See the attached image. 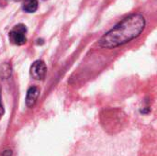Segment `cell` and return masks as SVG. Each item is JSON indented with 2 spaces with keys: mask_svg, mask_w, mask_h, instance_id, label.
I'll list each match as a JSON object with an SVG mask.
<instances>
[{
  "mask_svg": "<svg viewBox=\"0 0 157 156\" xmlns=\"http://www.w3.org/2000/svg\"><path fill=\"white\" fill-rule=\"evenodd\" d=\"M145 28V18L141 14H132L119 22L99 40V46L113 49L137 38Z\"/></svg>",
  "mask_w": 157,
  "mask_h": 156,
  "instance_id": "obj_1",
  "label": "cell"
},
{
  "mask_svg": "<svg viewBox=\"0 0 157 156\" xmlns=\"http://www.w3.org/2000/svg\"><path fill=\"white\" fill-rule=\"evenodd\" d=\"M124 122V114L119 109L104 110L101 113V123L107 131L117 132L121 131Z\"/></svg>",
  "mask_w": 157,
  "mask_h": 156,
  "instance_id": "obj_2",
  "label": "cell"
},
{
  "mask_svg": "<svg viewBox=\"0 0 157 156\" xmlns=\"http://www.w3.org/2000/svg\"><path fill=\"white\" fill-rule=\"evenodd\" d=\"M27 29L23 24H18L14 27V29L9 33L10 41H12L16 45H23L27 41L26 38Z\"/></svg>",
  "mask_w": 157,
  "mask_h": 156,
  "instance_id": "obj_3",
  "label": "cell"
},
{
  "mask_svg": "<svg viewBox=\"0 0 157 156\" xmlns=\"http://www.w3.org/2000/svg\"><path fill=\"white\" fill-rule=\"evenodd\" d=\"M47 73V66L43 61L38 60L34 62L30 67V75L35 80H43Z\"/></svg>",
  "mask_w": 157,
  "mask_h": 156,
  "instance_id": "obj_4",
  "label": "cell"
},
{
  "mask_svg": "<svg viewBox=\"0 0 157 156\" xmlns=\"http://www.w3.org/2000/svg\"><path fill=\"white\" fill-rule=\"evenodd\" d=\"M40 96V89L37 86H31L29 88L26 96V105L29 108H31L37 102V99Z\"/></svg>",
  "mask_w": 157,
  "mask_h": 156,
  "instance_id": "obj_5",
  "label": "cell"
},
{
  "mask_svg": "<svg viewBox=\"0 0 157 156\" xmlns=\"http://www.w3.org/2000/svg\"><path fill=\"white\" fill-rule=\"evenodd\" d=\"M38 8V0H24L23 9L28 13H33Z\"/></svg>",
  "mask_w": 157,
  "mask_h": 156,
  "instance_id": "obj_6",
  "label": "cell"
},
{
  "mask_svg": "<svg viewBox=\"0 0 157 156\" xmlns=\"http://www.w3.org/2000/svg\"><path fill=\"white\" fill-rule=\"evenodd\" d=\"M0 156H12V151L7 149L0 153Z\"/></svg>",
  "mask_w": 157,
  "mask_h": 156,
  "instance_id": "obj_7",
  "label": "cell"
},
{
  "mask_svg": "<svg viewBox=\"0 0 157 156\" xmlns=\"http://www.w3.org/2000/svg\"><path fill=\"white\" fill-rule=\"evenodd\" d=\"M15 1H20V0H15Z\"/></svg>",
  "mask_w": 157,
  "mask_h": 156,
  "instance_id": "obj_8",
  "label": "cell"
}]
</instances>
